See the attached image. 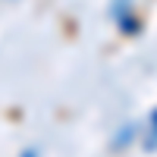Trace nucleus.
<instances>
[{
  "label": "nucleus",
  "mask_w": 157,
  "mask_h": 157,
  "mask_svg": "<svg viewBox=\"0 0 157 157\" xmlns=\"http://www.w3.org/2000/svg\"><path fill=\"white\" fill-rule=\"evenodd\" d=\"M157 145V113L151 116V138H148V148H154Z\"/></svg>",
  "instance_id": "f257e3e1"
},
{
  "label": "nucleus",
  "mask_w": 157,
  "mask_h": 157,
  "mask_svg": "<svg viewBox=\"0 0 157 157\" xmlns=\"http://www.w3.org/2000/svg\"><path fill=\"white\" fill-rule=\"evenodd\" d=\"M22 157H38V148H29V151H22Z\"/></svg>",
  "instance_id": "f03ea898"
}]
</instances>
